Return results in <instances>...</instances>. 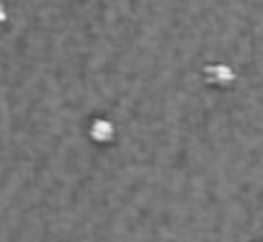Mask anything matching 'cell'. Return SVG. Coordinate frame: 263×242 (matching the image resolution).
I'll use <instances>...</instances> for the list:
<instances>
[{
  "label": "cell",
  "mask_w": 263,
  "mask_h": 242,
  "mask_svg": "<svg viewBox=\"0 0 263 242\" xmlns=\"http://www.w3.org/2000/svg\"><path fill=\"white\" fill-rule=\"evenodd\" d=\"M204 80L209 85H217V88H230L235 83V70L224 62H209L204 67Z\"/></svg>",
  "instance_id": "obj_1"
},
{
  "label": "cell",
  "mask_w": 263,
  "mask_h": 242,
  "mask_svg": "<svg viewBox=\"0 0 263 242\" xmlns=\"http://www.w3.org/2000/svg\"><path fill=\"white\" fill-rule=\"evenodd\" d=\"M88 137H90L96 145H108V142L116 137L114 121H108V118H103V116L90 118V124H88Z\"/></svg>",
  "instance_id": "obj_2"
},
{
  "label": "cell",
  "mask_w": 263,
  "mask_h": 242,
  "mask_svg": "<svg viewBox=\"0 0 263 242\" xmlns=\"http://www.w3.org/2000/svg\"><path fill=\"white\" fill-rule=\"evenodd\" d=\"M8 21V11H6V3L0 0V24H6Z\"/></svg>",
  "instance_id": "obj_3"
}]
</instances>
